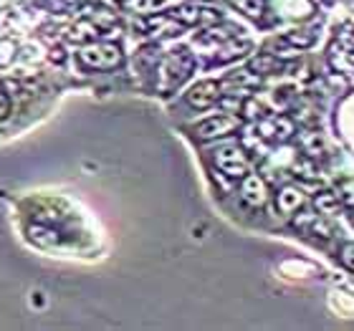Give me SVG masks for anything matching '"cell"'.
Masks as SVG:
<instances>
[{
	"label": "cell",
	"mask_w": 354,
	"mask_h": 331,
	"mask_svg": "<svg viewBox=\"0 0 354 331\" xmlns=\"http://www.w3.org/2000/svg\"><path fill=\"white\" fill-rule=\"evenodd\" d=\"M192 66H195V56L190 51H172L167 59H162V64L157 66V88L162 94H170L175 91L180 84L192 74Z\"/></svg>",
	"instance_id": "obj_1"
},
{
	"label": "cell",
	"mask_w": 354,
	"mask_h": 331,
	"mask_svg": "<svg viewBox=\"0 0 354 331\" xmlns=\"http://www.w3.org/2000/svg\"><path fill=\"white\" fill-rule=\"evenodd\" d=\"M79 61L86 68H99V71H111L124 61V53L111 41H88L79 51Z\"/></svg>",
	"instance_id": "obj_2"
},
{
	"label": "cell",
	"mask_w": 354,
	"mask_h": 331,
	"mask_svg": "<svg viewBox=\"0 0 354 331\" xmlns=\"http://www.w3.org/2000/svg\"><path fill=\"white\" fill-rule=\"evenodd\" d=\"M213 164L225 177H230V180H241L251 169V160L245 155V149L238 147V144H221V147H215Z\"/></svg>",
	"instance_id": "obj_3"
},
{
	"label": "cell",
	"mask_w": 354,
	"mask_h": 331,
	"mask_svg": "<svg viewBox=\"0 0 354 331\" xmlns=\"http://www.w3.org/2000/svg\"><path fill=\"white\" fill-rule=\"evenodd\" d=\"M352 51H354L352 30H349V26H347V28L342 30V36L334 38V44L329 46V51H326V61H329L332 71L352 76Z\"/></svg>",
	"instance_id": "obj_4"
},
{
	"label": "cell",
	"mask_w": 354,
	"mask_h": 331,
	"mask_svg": "<svg viewBox=\"0 0 354 331\" xmlns=\"http://www.w3.org/2000/svg\"><path fill=\"white\" fill-rule=\"evenodd\" d=\"M241 119L236 117V114H218V117H210V119H205L203 124H198L195 126V137L198 140H203V142H207V140H223V137H228V134H233V132H238L241 129Z\"/></svg>",
	"instance_id": "obj_5"
},
{
	"label": "cell",
	"mask_w": 354,
	"mask_h": 331,
	"mask_svg": "<svg viewBox=\"0 0 354 331\" xmlns=\"http://www.w3.org/2000/svg\"><path fill=\"white\" fill-rule=\"evenodd\" d=\"M238 198L241 202L248 207H263L268 202V185L259 172H245L241 177V190H238Z\"/></svg>",
	"instance_id": "obj_6"
},
{
	"label": "cell",
	"mask_w": 354,
	"mask_h": 331,
	"mask_svg": "<svg viewBox=\"0 0 354 331\" xmlns=\"http://www.w3.org/2000/svg\"><path fill=\"white\" fill-rule=\"evenodd\" d=\"M167 15H170L175 23H180V26H213V23H221V13L203 10L200 6H190V3L172 8Z\"/></svg>",
	"instance_id": "obj_7"
},
{
	"label": "cell",
	"mask_w": 354,
	"mask_h": 331,
	"mask_svg": "<svg viewBox=\"0 0 354 331\" xmlns=\"http://www.w3.org/2000/svg\"><path fill=\"white\" fill-rule=\"evenodd\" d=\"M218 96H221V86L215 82H198L185 94V99L195 109H210V106H215Z\"/></svg>",
	"instance_id": "obj_8"
},
{
	"label": "cell",
	"mask_w": 354,
	"mask_h": 331,
	"mask_svg": "<svg viewBox=\"0 0 354 331\" xmlns=\"http://www.w3.org/2000/svg\"><path fill=\"white\" fill-rule=\"evenodd\" d=\"M306 205V192L299 185H283L279 192H276V207H279L283 215H294L299 213V207Z\"/></svg>",
	"instance_id": "obj_9"
},
{
	"label": "cell",
	"mask_w": 354,
	"mask_h": 331,
	"mask_svg": "<svg viewBox=\"0 0 354 331\" xmlns=\"http://www.w3.org/2000/svg\"><path fill=\"white\" fill-rule=\"evenodd\" d=\"M294 225L301 230L304 236H319V238H332L334 236L332 225L326 223L324 215H319V213H301V215H296Z\"/></svg>",
	"instance_id": "obj_10"
},
{
	"label": "cell",
	"mask_w": 354,
	"mask_h": 331,
	"mask_svg": "<svg viewBox=\"0 0 354 331\" xmlns=\"http://www.w3.org/2000/svg\"><path fill=\"white\" fill-rule=\"evenodd\" d=\"M296 140H299V147H301L304 157H309V160H322V157L326 155L324 140H322L317 132H301V134H296Z\"/></svg>",
	"instance_id": "obj_11"
},
{
	"label": "cell",
	"mask_w": 354,
	"mask_h": 331,
	"mask_svg": "<svg viewBox=\"0 0 354 331\" xmlns=\"http://www.w3.org/2000/svg\"><path fill=\"white\" fill-rule=\"evenodd\" d=\"M248 51H251V44H248V41H236V38H228V41H223V46L218 48V53H215V61H218V64H225V61L241 59V56H245Z\"/></svg>",
	"instance_id": "obj_12"
},
{
	"label": "cell",
	"mask_w": 354,
	"mask_h": 331,
	"mask_svg": "<svg viewBox=\"0 0 354 331\" xmlns=\"http://www.w3.org/2000/svg\"><path fill=\"white\" fill-rule=\"evenodd\" d=\"M281 68H283V61L279 56H273V53H259V56H253L251 61V71L259 76H266V74H279Z\"/></svg>",
	"instance_id": "obj_13"
},
{
	"label": "cell",
	"mask_w": 354,
	"mask_h": 331,
	"mask_svg": "<svg viewBox=\"0 0 354 331\" xmlns=\"http://www.w3.org/2000/svg\"><path fill=\"white\" fill-rule=\"evenodd\" d=\"M314 207H317L319 215L332 218V215H337L342 210V200L337 198V192L322 190V192H317V198H314Z\"/></svg>",
	"instance_id": "obj_14"
},
{
	"label": "cell",
	"mask_w": 354,
	"mask_h": 331,
	"mask_svg": "<svg viewBox=\"0 0 354 331\" xmlns=\"http://www.w3.org/2000/svg\"><path fill=\"white\" fill-rule=\"evenodd\" d=\"M99 36H102V30L96 28V23H91L88 18L76 23L74 28H71V33H68V38H71V41H79V44H82V41H96Z\"/></svg>",
	"instance_id": "obj_15"
},
{
	"label": "cell",
	"mask_w": 354,
	"mask_h": 331,
	"mask_svg": "<svg viewBox=\"0 0 354 331\" xmlns=\"http://www.w3.org/2000/svg\"><path fill=\"white\" fill-rule=\"evenodd\" d=\"M296 134V124L288 117L273 119V140L276 142H286Z\"/></svg>",
	"instance_id": "obj_16"
},
{
	"label": "cell",
	"mask_w": 354,
	"mask_h": 331,
	"mask_svg": "<svg viewBox=\"0 0 354 331\" xmlns=\"http://www.w3.org/2000/svg\"><path fill=\"white\" fill-rule=\"evenodd\" d=\"M230 6H236L241 13L251 18H261L266 13V0H230Z\"/></svg>",
	"instance_id": "obj_17"
},
{
	"label": "cell",
	"mask_w": 354,
	"mask_h": 331,
	"mask_svg": "<svg viewBox=\"0 0 354 331\" xmlns=\"http://www.w3.org/2000/svg\"><path fill=\"white\" fill-rule=\"evenodd\" d=\"M314 33L311 30H291L286 36L281 38V44H288V46H296V48H306V46L314 44Z\"/></svg>",
	"instance_id": "obj_18"
},
{
	"label": "cell",
	"mask_w": 354,
	"mask_h": 331,
	"mask_svg": "<svg viewBox=\"0 0 354 331\" xmlns=\"http://www.w3.org/2000/svg\"><path fill=\"white\" fill-rule=\"evenodd\" d=\"M241 111H243V117L251 119V122H256V119H261L266 114L263 106L259 104V99H253V96L243 99V104H241Z\"/></svg>",
	"instance_id": "obj_19"
},
{
	"label": "cell",
	"mask_w": 354,
	"mask_h": 331,
	"mask_svg": "<svg viewBox=\"0 0 354 331\" xmlns=\"http://www.w3.org/2000/svg\"><path fill=\"white\" fill-rule=\"evenodd\" d=\"M15 41H10V38H0V68L3 66H10L15 59Z\"/></svg>",
	"instance_id": "obj_20"
},
{
	"label": "cell",
	"mask_w": 354,
	"mask_h": 331,
	"mask_svg": "<svg viewBox=\"0 0 354 331\" xmlns=\"http://www.w3.org/2000/svg\"><path fill=\"white\" fill-rule=\"evenodd\" d=\"M294 172H296V175L306 177V180H311V177L319 175L317 164H314V160H309V157H301V160H296V162H294Z\"/></svg>",
	"instance_id": "obj_21"
},
{
	"label": "cell",
	"mask_w": 354,
	"mask_h": 331,
	"mask_svg": "<svg viewBox=\"0 0 354 331\" xmlns=\"http://www.w3.org/2000/svg\"><path fill=\"white\" fill-rule=\"evenodd\" d=\"M339 261H342V265H344L347 271H354V245H352V240H347V243L342 245Z\"/></svg>",
	"instance_id": "obj_22"
},
{
	"label": "cell",
	"mask_w": 354,
	"mask_h": 331,
	"mask_svg": "<svg viewBox=\"0 0 354 331\" xmlns=\"http://www.w3.org/2000/svg\"><path fill=\"white\" fill-rule=\"evenodd\" d=\"M337 198L342 200V205H347V207H352V180H344V182H342V192L337 190Z\"/></svg>",
	"instance_id": "obj_23"
},
{
	"label": "cell",
	"mask_w": 354,
	"mask_h": 331,
	"mask_svg": "<svg viewBox=\"0 0 354 331\" xmlns=\"http://www.w3.org/2000/svg\"><path fill=\"white\" fill-rule=\"evenodd\" d=\"M8 114H10V99H8V94L0 91V122H3Z\"/></svg>",
	"instance_id": "obj_24"
},
{
	"label": "cell",
	"mask_w": 354,
	"mask_h": 331,
	"mask_svg": "<svg viewBox=\"0 0 354 331\" xmlns=\"http://www.w3.org/2000/svg\"><path fill=\"white\" fill-rule=\"evenodd\" d=\"M64 59H66V56H64V48H61V46H53V48H51V61H53V64H64Z\"/></svg>",
	"instance_id": "obj_25"
},
{
	"label": "cell",
	"mask_w": 354,
	"mask_h": 331,
	"mask_svg": "<svg viewBox=\"0 0 354 331\" xmlns=\"http://www.w3.org/2000/svg\"><path fill=\"white\" fill-rule=\"evenodd\" d=\"M324 3H326V6H332V3H334V0H324Z\"/></svg>",
	"instance_id": "obj_26"
}]
</instances>
